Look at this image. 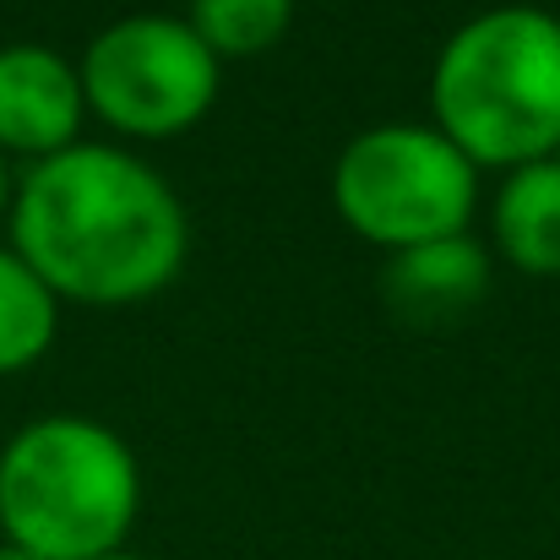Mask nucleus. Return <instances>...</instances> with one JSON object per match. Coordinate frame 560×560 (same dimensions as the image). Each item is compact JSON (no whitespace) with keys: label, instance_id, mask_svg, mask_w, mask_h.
<instances>
[{"label":"nucleus","instance_id":"11","mask_svg":"<svg viewBox=\"0 0 560 560\" xmlns=\"http://www.w3.org/2000/svg\"><path fill=\"white\" fill-rule=\"evenodd\" d=\"M11 196H16V175H11V159L0 153V223L11 218Z\"/></svg>","mask_w":560,"mask_h":560},{"label":"nucleus","instance_id":"3","mask_svg":"<svg viewBox=\"0 0 560 560\" xmlns=\"http://www.w3.org/2000/svg\"><path fill=\"white\" fill-rule=\"evenodd\" d=\"M137 512V452L98 419L44 413L0 446V545L38 560H98L126 550Z\"/></svg>","mask_w":560,"mask_h":560},{"label":"nucleus","instance_id":"6","mask_svg":"<svg viewBox=\"0 0 560 560\" xmlns=\"http://www.w3.org/2000/svg\"><path fill=\"white\" fill-rule=\"evenodd\" d=\"M88 98L77 60L49 44H0V153L44 164L82 142Z\"/></svg>","mask_w":560,"mask_h":560},{"label":"nucleus","instance_id":"7","mask_svg":"<svg viewBox=\"0 0 560 560\" xmlns=\"http://www.w3.org/2000/svg\"><path fill=\"white\" fill-rule=\"evenodd\" d=\"M490 234L517 272L560 278V170L550 159L523 164L501 180L490 207Z\"/></svg>","mask_w":560,"mask_h":560},{"label":"nucleus","instance_id":"9","mask_svg":"<svg viewBox=\"0 0 560 560\" xmlns=\"http://www.w3.org/2000/svg\"><path fill=\"white\" fill-rule=\"evenodd\" d=\"M60 338V300L0 240V375L33 371Z\"/></svg>","mask_w":560,"mask_h":560},{"label":"nucleus","instance_id":"10","mask_svg":"<svg viewBox=\"0 0 560 560\" xmlns=\"http://www.w3.org/2000/svg\"><path fill=\"white\" fill-rule=\"evenodd\" d=\"M186 22L218 60H250L294 27V0H190Z\"/></svg>","mask_w":560,"mask_h":560},{"label":"nucleus","instance_id":"13","mask_svg":"<svg viewBox=\"0 0 560 560\" xmlns=\"http://www.w3.org/2000/svg\"><path fill=\"white\" fill-rule=\"evenodd\" d=\"M98 560H148V556H131V550H115V556H98Z\"/></svg>","mask_w":560,"mask_h":560},{"label":"nucleus","instance_id":"1","mask_svg":"<svg viewBox=\"0 0 560 560\" xmlns=\"http://www.w3.org/2000/svg\"><path fill=\"white\" fill-rule=\"evenodd\" d=\"M11 250L66 305H142L190 256V218L175 186L115 142H77L27 164L11 196Z\"/></svg>","mask_w":560,"mask_h":560},{"label":"nucleus","instance_id":"4","mask_svg":"<svg viewBox=\"0 0 560 560\" xmlns=\"http://www.w3.org/2000/svg\"><path fill=\"white\" fill-rule=\"evenodd\" d=\"M332 207L375 250H419L468 234L479 170L424 120H386L343 142L332 164Z\"/></svg>","mask_w":560,"mask_h":560},{"label":"nucleus","instance_id":"14","mask_svg":"<svg viewBox=\"0 0 560 560\" xmlns=\"http://www.w3.org/2000/svg\"><path fill=\"white\" fill-rule=\"evenodd\" d=\"M550 164H556V170H560V137H556V148H550Z\"/></svg>","mask_w":560,"mask_h":560},{"label":"nucleus","instance_id":"5","mask_svg":"<svg viewBox=\"0 0 560 560\" xmlns=\"http://www.w3.org/2000/svg\"><path fill=\"white\" fill-rule=\"evenodd\" d=\"M88 115L131 142L186 137L218 104L223 60L190 33L186 16L137 11L93 33L77 60Z\"/></svg>","mask_w":560,"mask_h":560},{"label":"nucleus","instance_id":"2","mask_svg":"<svg viewBox=\"0 0 560 560\" xmlns=\"http://www.w3.org/2000/svg\"><path fill=\"white\" fill-rule=\"evenodd\" d=\"M430 126L474 170H523L560 137V16L490 5L452 27L430 66Z\"/></svg>","mask_w":560,"mask_h":560},{"label":"nucleus","instance_id":"12","mask_svg":"<svg viewBox=\"0 0 560 560\" xmlns=\"http://www.w3.org/2000/svg\"><path fill=\"white\" fill-rule=\"evenodd\" d=\"M0 560H38V556H27V550H16V545H0Z\"/></svg>","mask_w":560,"mask_h":560},{"label":"nucleus","instance_id":"8","mask_svg":"<svg viewBox=\"0 0 560 560\" xmlns=\"http://www.w3.org/2000/svg\"><path fill=\"white\" fill-rule=\"evenodd\" d=\"M485 283H490V256L468 234H452V240H435V245L392 256V294L413 316L463 311V305H474L485 294Z\"/></svg>","mask_w":560,"mask_h":560}]
</instances>
